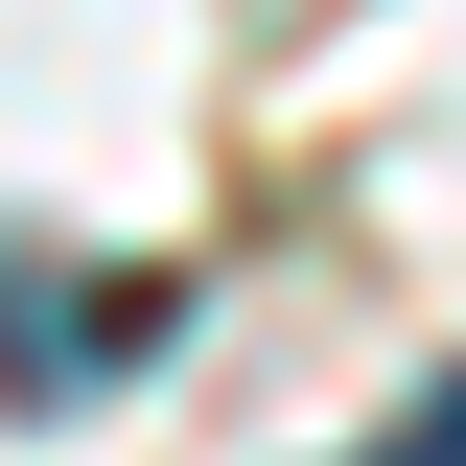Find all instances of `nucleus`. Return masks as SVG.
<instances>
[{
    "label": "nucleus",
    "mask_w": 466,
    "mask_h": 466,
    "mask_svg": "<svg viewBox=\"0 0 466 466\" xmlns=\"http://www.w3.org/2000/svg\"><path fill=\"white\" fill-rule=\"evenodd\" d=\"M164 350V280H94L70 303L47 257H0V397H94V373H140Z\"/></svg>",
    "instance_id": "1"
},
{
    "label": "nucleus",
    "mask_w": 466,
    "mask_h": 466,
    "mask_svg": "<svg viewBox=\"0 0 466 466\" xmlns=\"http://www.w3.org/2000/svg\"><path fill=\"white\" fill-rule=\"evenodd\" d=\"M397 466H466V373H420V420H397Z\"/></svg>",
    "instance_id": "2"
}]
</instances>
